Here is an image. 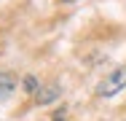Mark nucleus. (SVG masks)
I'll use <instances>...</instances> for the list:
<instances>
[{"label":"nucleus","mask_w":126,"mask_h":121,"mask_svg":"<svg viewBox=\"0 0 126 121\" xmlns=\"http://www.w3.org/2000/svg\"><path fill=\"white\" fill-rule=\"evenodd\" d=\"M124 86H126V65H121V67H115L110 75H105L97 83V97H113Z\"/></svg>","instance_id":"obj_1"},{"label":"nucleus","mask_w":126,"mask_h":121,"mask_svg":"<svg viewBox=\"0 0 126 121\" xmlns=\"http://www.w3.org/2000/svg\"><path fill=\"white\" fill-rule=\"evenodd\" d=\"M14 89H16V78H14L11 73L0 70V102L8 100V97L14 94Z\"/></svg>","instance_id":"obj_2"},{"label":"nucleus","mask_w":126,"mask_h":121,"mask_svg":"<svg viewBox=\"0 0 126 121\" xmlns=\"http://www.w3.org/2000/svg\"><path fill=\"white\" fill-rule=\"evenodd\" d=\"M59 97V86H43L40 92H38V105H48Z\"/></svg>","instance_id":"obj_3"},{"label":"nucleus","mask_w":126,"mask_h":121,"mask_svg":"<svg viewBox=\"0 0 126 121\" xmlns=\"http://www.w3.org/2000/svg\"><path fill=\"white\" fill-rule=\"evenodd\" d=\"M38 86H40V83H38L35 75H24V89H27V92H40Z\"/></svg>","instance_id":"obj_4"},{"label":"nucleus","mask_w":126,"mask_h":121,"mask_svg":"<svg viewBox=\"0 0 126 121\" xmlns=\"http://www.w3.org/2000/svg\"><path fill=\"white\" fill-rule=\"evenodd\" d=\"M62 3H75V0H62Z\"/></svg>","instance_id":"obj_5"},{"label":"nucleus","mask_w":126,"mask_h":121,"mask_svg":"<svg viewBox=\"0 0 126 121\" xmlns=\"http://www.w3.org/2000/svg\"><path fill=\"white\" fill-rule=\"evenodd\" d=\"M54 121H62V119H59V116H56V119H54Z\"/></svg>","instance_id":"obj_6"}]
</instances>
